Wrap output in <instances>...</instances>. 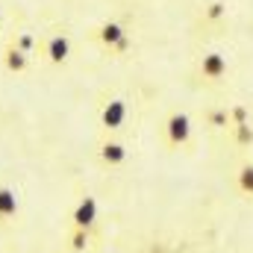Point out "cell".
Here are the masks:
<instances>
[{"label": "cell", "instance_id": "obj_1", "mask_svg": "<svg viewBox=\"0 0 253 253\" xmlns=\"http://www.w3.org/2000/svg\"><path fill=\"white\" fill-rule=\"evenodd\" d=\"M165 138H168V147L180 150L191 141V118L186 112H171L165 118Z\"/></svg>", "mask_w": 253, "mask_h": 253}, {"label": "cell", "instance_id": "obj_2", "mask_svg": "<svg viewBox=\"0 0 253 253\" xmlns=\"http://www.w3.org/2000/svg\"><path fill=\"white\" fill-rule=\"evenodd\" d=\"M197 71H200V80H206V83H218V80L227 77L230 65H227V56H224V53L212 50V53H206V56L200 59Z\"/></svg>", "mask_w": 253, "mask_h": 253}, {"label": "cell", "instance_id": "obj_3", "mask_svg": "<svg viewBox=\"0 0 253 253\" xmlns=\"http://www.w3.org/2000/svg\"><path fill=\"white\" fill-rule=\"evenodd\" d=\"M71 221H74V227H80V230H91V227H94V221H97V200L85 194V197L77 203V209H74Z\"/></svg>", "mask_w": 253, "mask_h": 253}, {"label": "cell", "instance_id": "obj_4", "mask_svg": "<svg viewBox=\"0 0 253 253\" xmlns=\"http://www.w3.org/2000/svg\"><path fill=\"white\" fill-rule=\"evenodd\" d=\"M126 121V103L121 97H115V100H109L106 106H103V112H100V124L106 126L109 132H115V129H121Z\"/></svg>", "mask_w": 253, "mask_h": 253}, {"label": "cell", "instance_id": "obj_5", "mask_svg": "<svg viewBox=\"0 0 253 253\" xmlns=\"http://www.w3.org/2000/svg\"><path fill=\"white\" fill-rule=\"evenodd\" d=\"M44 56H47V62L50 65H62L65 59L71 56V39L62 36V33L50 36V39L44 42Z\"/></svg>", "mask_w": 253, "mask_h": 253}, {"label": "cell", "instance_id": "obj_6", "mask_svg": "<svg viewBox=\"0 0 253 253\" xmlns=\"http://www.w3.org/2000/svg\"><path fill=\"white\" fill-rule=\"evenodd\" d=\"M121 39H126V30H124V24H118V21H106V24H100L97 27V42L103 44V47H115Z\"/></svg>", "mask_w": 253, "mask_h": 253}, {"label": "cell", "instance_id": "obj_7", "mask_svg": "<svg viewBox=\"0 0 253 253\" xmlns=\"http://www.w3.org/2000/svg\"><path fill=\"white\" fill-rule=\"evenodd\" d=\"M100 162L109 165V168H118L126 162V147L121 141H103L100 144Z\"/></svg>", "mask_w": 253, "mask_h": 253}, {"label": "cell", "instance_id": "obj_8", "mask_svg": "<svg viewBox=\"0 0 253 253\" xmlns=\"http://www.w3.org/2000/svg\"><path fill=\"white\" fill-rule=\"evenodd\" d=\"M18 218V194L9 186H0V221Z\"/></svg>", "mask_w": 253, "mask_h": 253}, {"label": "cell", "instance_id": "obj_9", "mask_svg": "<svg viewBox=\"0 0 253 253\" xmlns=\"http://www.w3.org/2000/svg\"><path fill=\"white\" fill-rule=\"evenodd\" d=\"M27 53H21L15 44L12 47H6V53H3V65H6V71H12V74H21V71H27Z\"/></svg>", "mask_w": 253, "mask_h": 253}, {"label": "cell", "instance_id": "obj_10", "mask_svg": "<svg viewBox=\"0 0 253 253\" xmlns=\"http://www.w3.org/2000/svg\"><path fill=\"white\" fill-rule=\"evenodd\" d=\"M236 186L245 197H253V162H245L236 174Z\"/></svg>", "mask_w": 253, "mask_h": 253}, {"label": "cell", "instance_id": "obj_11", "mask_svg": "<svg viewBox=\"0 0 253 253\" xmlns=\"http://www.w3.org/2000/svg\"><path fill=\"white\" fill-rule=\"evenodd\" d=\"M85 245H88V230L74 227V233H71V251H74V253H83V251H85Z\"/></svg>", "mask_w": 253, "mask_h": 253}, {"label": "cell", "instance_id": "obj_12", "mask_svg": "<svg viewBox=\"0 0 253 253\" xmlns=\"http://www.w3.org/2000/svg\"><path fill=\"white\" fill-rule=\"evenodd\" d=\"M233 135H236V144H253V126L251 124H239V126H230Z\"/></svg>", "mask_w": 253, "mask_h": 253}, {"label": "cell", "instance_id": "obj_13", "mask_svg": "<svg viewBox=\"0 0 253 253\" xmlns=\"http://www.w3.org/2000/svg\"><path fill=\"white\" fill-rule=\"evenodd\" d=\"M224 15H227V3L224 0H212L206 6V21H221Z\"/></svg>", "mask_w": 253, "mask_h": 253}, {"label": "cell", "instance_id": "obj_14", "mask_svg": "<svg viewBox=\"0 0 253 253\" xmlns=\"http://www.w3.org/2000/svg\"><path fill=\"white\" fill-rule=\"evenodd\" d=\"M239 124H251V112L245 106H233L230 109V126H239Z\"/></svg>", "mask_w": 253, "mask_h": 253}, {"label": "cell", "instance_id": "obj_15", "mask_svg": "<svg viewBox=\"0 0 253 253\" xmlns=\"http://www.w3.org/2000/svg\"><path fill=\"white\" fill-rule=\"evenodd\" d=\"M15 47H18L21 53H27V56H30V50L36 47V39H33L30 33H21V36H15Z\"/></svg>", "mask_w": 253, "mask_h": 253}, {"label": "cell", "instance_id": "obj_16", "mask_svg": "<svg viewBox=\"0 0 253 253\" xmlns=\"http://www.w3.org/2000/svg\"><path fill=\"white\" fill-rule=\"evenodd\" d=\"M206 121H209L212 126H230V112H227V109L209 112V115H206Z\"/></svg>", "mask_w": 253, "mask_h": 253}]
</instances>
